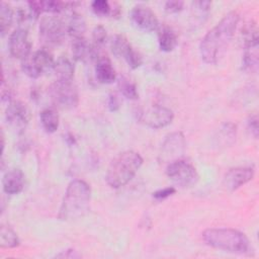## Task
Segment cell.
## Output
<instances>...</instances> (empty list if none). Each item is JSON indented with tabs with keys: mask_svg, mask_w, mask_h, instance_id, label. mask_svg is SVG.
Listing matches in <instances>:
<instances>
[{
	"mask_svg": "<svg viewBox=\"0 0 259 259\" xmlns=\"http://www.w3.org/2000/svg\"><path fill=\"white\" fill-rule=\"evenodd\" d=\"M67 27H68V34L72 38L84 37L85 31H86V21L82 16V14L78 12H73L67 24Z\"/></svg>",
	"mask_w": 259,
	"mask_h": 259,
	"instance_id": "603a6c76",
	"label": "cell"
},
{
	"mask_svg": "<svg viewBox=\"0 0 259 259\" xmlns=\"http://www.w3.org/2000/svg\"><path fill=\"white\" fill-rule=\"evenodd\" d=\"M184 2L181 0H169L165 2L164 9L167 13H178L183 9Z\"/></svg>",
	"mask_w": 259,
	"mask_h": 259,
	"instance_id": "d6a6232c",
	"label": "cell"
},
{
	"mask_svg": "<svg viewBox=\"0 0 259 259\" xmlns=\"http://www.w3.org/2000/svg\"><path fill=\"white\" fill-rule=\"evenodd\" d=\"M20 241L16 232L8 225H1L0 228V246L2 248H15L19 246Z\"/></svg>",
	"mask_w": 259,
	"mask_h": 259,
	"instance_id": "cb8c5ba5",
	"label": "cell"
},
{
	"mask_svg": "<svg viewBox=\"0 0 259 259\" xmlns=\"http://www.w3.org/2000/svg\"><path fill=\"white\" fill-rule=\"evenodd\" d=\"M53 103L62 109H73L79 103V93L72 80H56L49 87Z\"/></svg>",
	"mask_w": 259,
	"mask_h": 259,
	"instance_id": "5b68a950",
	"label": "cell"
},
{
	"mask_svg": "<svg viewBox=\"0 0 259 259\" xmlns=\"http://www.w3.org/2000/svg\"><path fill=\"white\" fill-rule=\"evenodd\" d=\"M111 52L115 57L123 58L124 60L132 53L134 48L132 47L128 39L123 34H116L110 44Z\"/></svg>",
	"mask_w": 259,
	"mask_h": 259,
	"instance_id": "7402d4cb",
	"label": "cell"
},
{
	"mask_svg": "<svg viewBox=\"0 0 259 259\" xmlns=\"http://www.w3.org/2000/svg\"><path fill=\"white\" fill-rule=\"evenodd\" d=\"M58 258H80L81 255L78 253V251L74 249H68L66 251H62L60 254L56 255Z\"/></svg>",
	"mask_w": 259,
	"mask_h": 259,
	"instance_id": "8d00e7d4",
	"label": "cell"
},
{
	"mask_svg": "<svg viewBox=\"0 0 259 259\" xmlns=\"http://www.w3.org/2000/svg\"><path fill=\"white\" fill-rule=\"evenodd\" d=\"M72 56L75 61L89 62L93 59H97L96 48L90 45L85 37L72 38Z\"/></svg>",
	"mask_w": 259,
	"mask_h": 259,
	"instance_id": "e0dca14e",
	"label": "cell"
},
{
	"mask_svg": "<svg viewBox=\"0 0 259 259\" xmlns=\"http://www.w3.org/2000/svg\"><path fill=\"white\" fill-rule=\"evenodd\" d=\"M95 75L99 83L111 84L116 80V73L110 59L106 56H101L96 59Z\"/></svg>",
	"mask_w": 259,
	"mask_h": 259,
	"instance_id": "ac0fdd59",
	"label": "cell"
},
{
	"mask_svg": "<svg viewBox=\"0 0 259 259\" xmlns=\"http://www.w3.org/2000/svg\"><path fill=\"white\" fill-rule=\"evenodd\" d=\"M24 174L18 168H12L6 171L2 178L3 191L6 194L14 195L20 193L24 188Z\"/></svg>",
	"mask_w": 259,
	"mask_h": 259,
	"instance_id": "2e32d148",
	"label": "cell"
},
{
	"mask_svg": "<svg viewBox=\"0 0 259 259\" xmlns=\"http://www.w3.org/2000/svg\"><path fill=\"white\" fill-rule=\"evenodd\" d=\"M142 156L136 151H124L119 153L110 162L105 181L112 188H120L127 184L143 165Z\"/></svg>",
	"mask_w": 259,
	"mask_h": 259,
	"instance_id": "277c9868",
	"label": "cell"
},
{
	"mask_svg": "<svg viewBox=\"0 0 259 259\" xmlns=\"http://www.w3.org/2000/svg\"><path fill=\"white\" fill-rule=\"evenodd\" d=\"M92 38H93V42H94V47L100 48L102 47L107 38V33H106V29L102 26V25H97L93 28L92 31Z\"/></svg>",
	"mask_w": 259,
	"mask_h": 259,
	"instance_id": "4dcf8cb0",
	"label": "cell"
},
{
	"mask_svg": "<svg viewBox=\"0 0 259 259\" xmlns=\"http://www.w3.org/2000/svg\"><path fill=\"white\" fill-rule=\"evenodd\" d=\"M124 61L126 62V64L131 69H138L143 64V57L138 51L133 50L132 53L128 55V57Z\"/></svg>",
	"mask_w": 259,
	"mask_h": 259,
	"instance_id": "1f68e13d",
	"label": "cell"
},
{
	"mask_svg": "<svg viewBox=\"0 0 259 259\" xmlns=\"http://www.w3.org/2000/svg\"><path fill=\"white\" fill-rule=\"evenodd\" d=\"M158 44L160 50L165 53L174 51L178 44L176 32L167 25L160 26L158 29Z\"/></svg>",
	"mask_w": 259,
	"mask_h": 259,
	"instance_id": "d6986e66",
	"label": "cell"
},
{
	"mask_svg": "<svg viewBox=\"0 0 259 259\" xmlns=\"http://www.w3.org/2000/svg\"><path fill=\"white\" fill-rule=\"evenodd\" d=\"M248 128L251 132V135L257 139L258 133H259V126H258V116L257 114H252L248 118Z\"/></svg>",
	"mask_w": 259,
	"mask_h": 259,
	"instance_id": "e575fe53",
	"label": "cell"
},
{
	"mask_svg": "<svg viewBox=\"0 0 259 259\" xmlns=\"http://www.w3.org/2000/svg\"><path fill=\"white\" fill-rule=\"evenodd\" d=\"M53 71L58 80H72L75 67L71 59L66 56H61L55 61Z\"/></svg>",
	"mask_w": 259,
	"mask_h": 259,
	"instance_id": "ffe728a7",
	"label": "cell"
},
{
	"mask_svg": "<svg viewBox=\"0 0 259 259\" xmlns=\"http://www.w3.org/2000/svg\"><path fill=\"white\" fill-rule=\"evenodd\" d=\"M174 118L173 111L162 105H154L140 113L139 119L151 128H162L169 125Z\"/></svg>",
	"mask_w": 259,
	"mask_h": 259,
	"instance_id": "8fae6325",
	"label": "cell"
},
{
	"mask_svg": "<svg viewBox=\"0 0 259 259\" xmlns=\"http://www.w3.org/2000/svg\"><path fill=\"white\" fill-rule=\"evenodd\" d=\"M202 239L209 247L235 254H248L252 247L248 237L231 228H210L203 231Z\"/></svg>",
	"mask_w": 259,
	"mask_h": 259,
	"instance_id": "3957f363",
	"label": "cell"
},
{
	"mask_svg": "<svg viewBox=\"0 0 259 259\" xmlns=\"http://www.w3.org/2000/svg\"><path fill=\"white\" fill-rule=\"evenodd\" d=\"M79 5L78 2H67L57 0H46V1H28L27 6L31 11L38 17L41 13L60 14L65 10Z\"/></svg>",
	"mask_w": 259,
	"mask_h": 259,
	"instance_id": "9a60e30c",
	"label": "cell"
},
{
	"mask_svg": "<svg viewBox=\"0 0 259 259\" xmlns=\"http://www.w3.org/2000/svg\"><path fill=\"white\" fill-rule=\"evenodd\" d=\"M13 18L14 11L12 7L8 3L2 1L0 3V32L2 36L8 32L13 22Z\"/></svg>",
	"mask_w": 259,
	"mask_h": 259,
	"instance_id": "d4e9b609",
	"label": "cell"
},
{
	"mask_svg": "<svg viewBox=\"0 0 259 259\" xmlns=\"http://www.w3.org/2000/svg\"><path fill=\"white\" fill-rule=\"evenodd\" d=\"M7 124L14 131L22 132L30 120V111L25 103L19 100H11L5 110Z\"/></svg>",
	"mask_w": 259,
	"mask_h": 259,
	"instance_id": "30bf717a",
	"label": "cell"
},
{
	"mask_svg": "<svg viewBox=\"0 0 259 259\" xmlns=\"http://www.w3.org/2000/svg\"><path fill=\"white\" fill-rule=\"evenodd\" d=\"M8 49L10 55L18 60H24L31 53V41L29 39L28 31L25 28L18 27L9 36Z\"/></svg>",
	"mask_w": 259,
	"mask_h": 259,
	"instance_id": "4fadbf2b",
	"label": "cell"
},
{
	"mask_svg": "<svg viewBox=\"0 0 259 259\" xmlns=\"http://www.w3.org/2000/svg\"><path fill=\"white\" fill-rule=\"evenodd\" d=\"M91 8L93 13L99 17L111 16L112 13V7L106 0H94L91 3Z\"/></svg>",
	"mask_w": 259,
	"mask_h": 259,
	"instance_id": "f546056e",
	"label": "cell"
},
{
	"mask_svg": "<svg viewBox=\"0 0 259 259\" xmlns=\"http://www.w3.org/2000/svg\"><path fill=\"white\" fill-rule=\"evenodd\" d=\"M91 188L89 184L81 179L72 180L66 189L59 210V219L73 221L84 217L89 210Z\"/></svg>",
	"mask_w": 259,
	"mask_h": 259,
	"instance_id": "7a4b0ae2",
	"label": "cell"
},
{
	"mask_svg": "<svg viewBox=\"0 0 259 259\" xmlns=\"http://www.w3.org/2000/svg\"><path fill=\"white\" fill-rule=\"evenodd\" d=\"M236 134H237V126L233 122H225L222 124V126L219 130V143H221L223 146H231L235 140H236Z\"/></svg>",
	"mask_w": 259,
	"mask_h": 259,
	"instance_id": "83f0119b",
	"label": "cell"
},
{
	"mask_svg": "<svg viewBox=\"0 0 259 259\" xmlns=\"http://www.w3.org/2000/svg\"><path fill=\"white\" fill-rule=\"evenodd\" d=\"M242 38L244 42V48L258 46L259 35L256 22L251 20L244 25L242 29Z\"/></svg>",
	"mask_w": 259,
	"mask_h": 259,
	"instance_id": "484cf974",
	"label": "cell"
},
{
	"mask_svg": "<svg viewBox=\"0 0 259 259\" xmlns=\"http://www.w3.org/2000/svg\"><path fill=\"white\" fill-rule=\"evenodd\" d=\"M67 33V24L56 14L41 18L39 23V38L46 48L61 45Z\"/></svg>",
	"mask_w": 259,
	"mask_h": 259,
	"instance_id": "8992f818",
	"label": "cell"
},
{
	"mask_svg": "<svg viewBox=\"0 0 259 259\" xmlns=\"http://www.w3.org/2000/svg\"><path fill=\"white\" fill-rule=\"evenodd\" d=\"M258 46L245 48L243 57V67L244 70L251 73H256L258 70Z\"/></svg>",
	"mask_w": 259,
	"mask_h": 259,
	"instance_id": "4316f807",
	"label": "cell"
},
{
	"mask_svg": "<svg viewBox=\"0 0 259 259\" xmlns=\"http://www.w3.org/2000/svg\"><path fill=\"white\" fill-rule=\"evenodd\" d=\"M166 174L175 185L182 188L195 185L199 179L196 168L182 158L167 164Z\"/></svg>",
	"mask_w": 259,
	"mask_h": 259,
	"instance_id": "52a82bcc",
	"label": "cell"
},
{
	"mask_svg": "<svg viewBox=\"0 0 259 259\" xmlns=\"http://www.w3.org/2000/svg\"><path fill=\"white\" fill-rule=\"evenodd\" d=\"M254 177L252 167H236L230 169L224 177V185L229 191H235Z\"/></svg>",
	"mask_w": 259,
	"mask_h": 259,
	"instance_id": "5bb4252c",
	"label": "cell"
},
{
	"mask_svg": "<svg viewBox=\"0 0 259 259\" xmlns=\"http://www.w3.org/2000/svg\"><path fill=\"white\" fill-rule=\"evenodd\" d=\"M39 118H40L41 126L47 133L53 134L59 128L60 118L55 108L47 107L42 109L39 113Z\"/></svg>",
	"mask_w": 259,
	"mask_h": 259,
	"instance_id": "44dd1931",
	"label": "cell"
},
{
	"mask_svg": "<svg viewBox=\"0 0 259 259\" xmlns=\"http://www.w3.org/2000/svg\"><path fill=\"white\" fill-rule=\"evenodd\" d=\"M4 146H5V141H4V133L1 131V153L3 154L4 151Z\"/></svg>",
	"mask_w": 259,
	"mask_h": 259,
	"instance_id": "f35d334b",
	"label": "cell"
},
{
	"mask_svg": "<svg viewBox=\"0 0 259 259\" xmlns=\"http://www.w3.org/2000/svg\"><path fill=\"white\" fill-rule=\"evenodd\" d=\"M175 192H176L175 187L168 186V187H165V188H162V189H159V190L153 192V197L157 200H163V199H166L169 196L173 195Z\"/></svg>",
	"mask_w": 259,
	"mask_h": 259,
	"instance_id": "836d02e7",
	"label": "cell"
},
{
	"mask_svg": "<svg viewBox=\"0 0 259 259\" xmlns=\"http://www.w3.org/2000/svg\"><path fill=\"white\" fill-rule=\"evenodd\" d=\"M239 20L238 12L231 11L203 36L199 45V52L203 62L206 64L218 63L233 39Z\"/></svg>",
	"mask_w": 259,
	"mask_h": 259,
	"instance_id": "6da1fadb",
	"label": "cell"
},
{
	"mask_svg": "<svg viewBox=\"0 0 259 259\" xmlns=\"http://www.w3.org/2000/svg\"><path fill=\"white\" fill-rule=\"evenodd\" d=\"M185 138L181 132H174L167 135L161 146L159 161L169 164L181 159L185 151Z\"/></svg>",
	"mask_w": 259,
	"mask_h": 259,
	"instance_id": "9c48e42d",
	"label": "cell"
},
{
	"mask_svg": "<svg viewBox=\"0 0 259 259\" xmlns=\"http://www.w3.org/2000/svg\"><path fill=\"white\" fill-rule=\"evenodd\" d=\"M117 86H118L119 92L125 98H127L130 100H136L139 97V93H138L136 84L128 78H126L124 76H121L120 78H118Z\"/></svg>",
	"mask_w": 259,
	"mask_h": 259,
	"instance_id": "f1b7e54d",
	"label": "cell"
},
{
	"mask_svg": "<svg viewBox=\"0 0 259 259\" xmlns=\"http://www.w3.org/2000/svg\"><path fill=\"white\" fill-rule=\"evenodd\" d=\"M195 8H197L201 12H207L211 7L210 1H195L193 2Z\"/></svg>",
	"mask_w": 259,
	"mask_h": 259,
	"instance_id": "74e56055",
	"label": "cell"
},
{
	"mask_svg": "<svg viewBox=\"0 0 259 259\" xmlns=\"http://www.w3.org/2000/svg\"><path fill=\"white\" fill-rule=\"evenodd\" d=\"M131 19L136 27L146 32L158 31L160 23L155 12L148 6L139 4L133 7Z\"/></svg>",
	"mask_w": 259,
	"mask_h": 259,
	"instance_id": "7c38bea8",
	"label": "cell"
},
{
	"mask_svg": "<svg viewBox=\"0 0 259 259\" xmlns=\"http://www.w3.org/2000/svg\"><path fill=\"white\" fill-rule=\"evenodd\" d=\"M55 60L53 54L48 48H42L30 54L21 61V69L23 73L31 79L40 77L44 73L53 70Z\"/></svg>",
	"mask_w": 259,
	"mask_h": 259,
	"instance_id": "ba28073f",
	"label": "cell"
},
{
	"mask_svg": "<svg viewBox=\"0 0 259 259\" xmlns=\"http://www.w3.org/2000/svg\"><path fill=\"white\" fill-rule=\"evenodd\" d=\"M120 107V101L115 93H110L108 97V109L112 112L117 111Z\"/></svg>",
	"mask_w": 259,
	"mask_h": 259,
	"instance_id": "d590c367",
	"label": "cell"
}]
</instances>
